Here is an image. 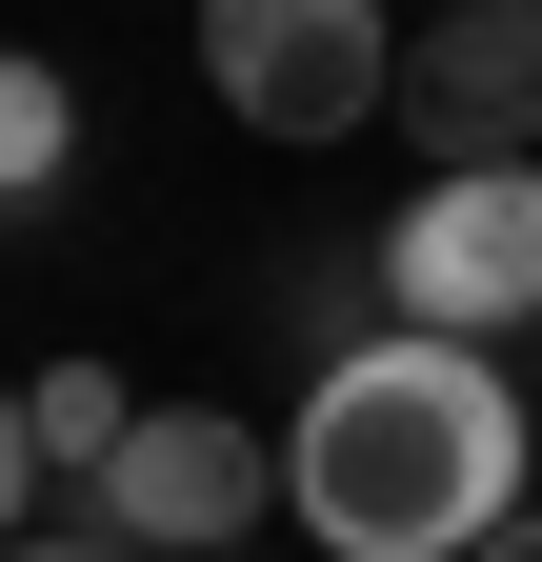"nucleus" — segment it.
Wrapping results in <instances>:
<instances>
[{
  "label": "nucleus",
  "instance_id": "1",
  "mask_svg": "<svg viewBox=\"0 0 542 562\" xmlns=\"http://www.w3.org/2000/svg\"><path fill=\"white\" fill-rule=\"evenodd\" d=\"M282 482H302V522L342 542V562H462L522 503V382L483 362V341L382 322V341H342V362L302 382Z\"/></svg>",
  "mask_w": 542,
  "mask_h": 562
},
{
  "label": "nucleus",
  "instance_id": "2",
  "mask_svg": "<svg viewBox=\"0 0 542 562\" xmlns=\"http://www.w3.org/2000/svg\"><path fill=\"white\" fill-rule=\"evenodd\" d=\"M382 302L422 322V341L542 322V161H442V181L382 222Z\"/></svg>",
  "mask_w": 542,
  "mask_h": 562
},
{
  "label": "nucleus",
  "instance_id": "3",
  "mask_svg": "<svg viewBox=\"0 0 542 562\" xmlns=\"http://www.w3.org/2000/svg\"><path fill=\"white\" fill-rule=\"evenodd\" d=\"M201 81L241 140H342L402 81V21L382 0H201Z\"/></svg>",
  "mask_w": 542,
  "mask_h": 562
},
{
  "label": "nucleus",
  "instance_id": "4",
  "mask_svg": "<svg viewBox=\"0 0 542 562\" xmlns=\"http://www.w3.org/2000/svg\"><path fill=\"white\" fill-rule=\"evenodd\" d=\"M81 503H101L121 562H142V542H161V562H222L261 503H282V442H261L241 402H142V422H121V462L81 482Z\"/></svg>",
  "mask_w": 542,
  "mask_h": 562
},
{
  "label": "nucleus",
  "instance_id": "5",
  "mask_svg": "<svg viewBox=\"0 0 542 562\" xmlns=\"http://www.w3.org/2000/svg\"><path fill=\"white\" fill-rule=\"evenodd\" d=\"M382 101L442 161H542V0H422V41H402Z\"/></svg>",
  "mask_w": 542,
  "mask_h": 562
},
{
  "label": "nucleus",
  "instance_id": "6",
  "mask_svg": "<svg viewBox=\"0 0 542 562\" xmlns=\"http://www.w3.org/2000/svg\"><path fill=\"white\" fill-rule=\"evenodd\" d=\"M121 422H142V402H121L101 362H41V382H21V442H41V482H101V462H121Z\"/></svg>",
  "mask_w": 542,
  "mask_h": 562
},
{
  "label": "nucleus",
  "instance_id": "7",
  "mask_svg": "<svg viewBox=\"0 0 542 562\" xmlns=\"http://www.w3.org/2000/svg\"><path fill=\"white\" fill-rule=\"evenodd\" d=\"M60 140H81V81H60L41 41H0V201H41V181H60Z\"/></svg>",
  "mask_w": 542,
  "mask_h": 562
},
{
  "label": "nucleus",
  "instance_id": "8",
  "mask_svg": "<svg viewBox=\"0 0 542 562\" xmlns=\"http://www.w3.org/2000/svg\"><path fill=\"white\" fill-rule=\"evenodd\" d=\"M21 482H41V442H21V382H0V522H21Z\"/></svg>",
  "mask_w": 542,
  "mask_h": 562
},
{
  "label": "nucleus",
  "instance_id": "9",
  "mask_svg": "<svg viewBox=\"0 0 542 562\" xmlns=\"http://www.w3.org/2000/svg\"><path fill=\"white\" fill-rule=\"evenodd\" d=\"M462 562H542V503H503V522H483V542H462Z\"/></svg>",
  "mask_w": 542,
  "mask_h": 562
},
{
  "label": "nucleus",
  "instance_id": "10",
  "mask_svg": "<svg viewBox=\"0 0 542 562\" xmlns=\"http://www.w3.org/2000/svg\"><path fill=\"white\" fill-rule=\"evenodd\" d=\"M0 562H121V542H101V522H81V542H0Z\"/></svg>",
  "mask_w": 542,
  "mask_h": 562
},
{
  "label": "nucleus",
  "instance_id": "11",
  "mask_svg": "<svg viewBox=\"0 0 542 562\" xmlns=\"http://www.w3.org/2000/svg\"><path fill=\"white\" fill-rule=\"evenodd\" d=\"M222 562H241V542H222Z\"/></svg>",
  "mask_w": 542,
  "mask_h": 562
}]
</instances>
